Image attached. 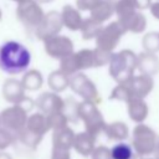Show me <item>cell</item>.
Returning a JSON list of instances; mask_svg holds the SVG:
<instances>
[{
	"label": "cell",
	"mask_w": 159,
	"mask_h": 159,
	"mask_svg": "<svg viewBox=\"0 0 159 159\" xmlns=\"http://www.w3.org/2000/svg\"><path fill=\"white\" fill-rule=\"evenodd\" d=\"M31 62L30 51L17 41H7L0 46V68L9 75L24 72Z\"/></svg>",
	"instance_id": "1"
},
{
	"label": "cell",
	"mask_w": 159,
	"mask_h": 159,
	"mask_svg": "<svg viewBox=\"0 0 159 159\" xmlns=\"http://www.w3.org/2000/svg\"><path fill=\"white\" fill-rule=\"evenodd\" d=\"M133 152L128 144L118 143L111 149V158L112 159H132Z\"/></svg>",
	"instance_id": "2"
},
{
	"label": "cell",
	"mask_w": 159,
	"mask_h": 159,
	"mask_svg": "<svg viewBox=\"0 0 159 159\" xmlns=\"http://www.w3.org/2000/svg\"><path fill=\"white\" fill-rule=\"evenodd\" d=\"M25 9H24V11H26V12H29V14H41V11H40V7L39 6H24ZM31 19V21H37V19L36 17H34L32 15H27L26 17H25V20L24 21H29Z\"/></svg>",
	"instance_id": "3"
}]
</instances>
